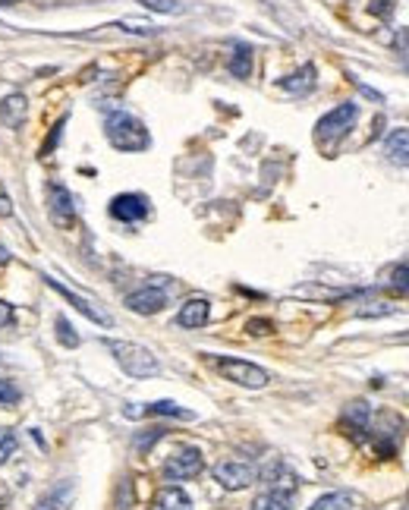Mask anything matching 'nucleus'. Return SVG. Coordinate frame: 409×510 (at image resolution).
Returning a JSON list of instances; mask_svg holds the SVG:
<instances>
[{"mask_svg": "<svg viewBox=\"0 0 409 510\" xmlns=\"http://www.w3.org/2000/svg\"><path fill=\"white\" fill-rule=\"evenodd\" d=\"M104 133H107V142H111L113 149L120 151H145L149 149V129H145V123L139 120V117H133V113L127 111H117L107 117L104 123Z\"/></svg>", "mask_w": 409, "mask_h": 510, "instance_id": "obj_1", "label": "nucleus"}, {"mask_svg": "<svg viewBox=\"0 0 409 510\" xmlns=\"http://www.w3.org/2000/svg\"><path fill=\"white\" fill-rule=\"evenodd\" d=\"M107 350L113 353L117 366L133 378H151L161 372V362L158 356L151 353L149 347H142V344H133V340H104Z\"/></svg>", "mask_w": 409, "mask_h": 510, "instance_id": "obj_2", "label": "nucleus"}, {"mask_svg": "<svg viewBox=\"0 0 409 510\" xmlns=\"http://www.w3.org/2000/svg\"><path fill=\"white\" fill-rule=\"evenodd\" d=\"M212 366L218 368L227 382L240 384V388L259 390L271 382V375L261 366H255V362H249V359H236V356H212Z\"/></svg>", "mask_w": 409, "mask_h": 510, "instance_id": "obj_3", "label": "nucleus"}, {"mask_svg": "<svg viewBox=\"0 0 409 510\" xmlns=\"http://www.w3.org/2000/svg\"><path fill=\"white\" fill-rule=\"evenodd\" d=\"M356 117H359V107L353 104V101H346V104L334 107V111H328L321 120L315 123V139L318 142H334V139H343L350 129H353Z\"/></svg>", "mask_w": 409, "mask_h": 510, "instance_id": "obj_4", "label": "nucleus"}, {"mask_svg": "<svg viewBox=\"0 0 409 510\" xmlns=\"http://www.w3.org/2000/svg\"><path fill=\"white\" fill-rule=\"evenodd\" d=\"M202 469H204L202 451H198V447H180V451H174L167 460H164V479L186 482V479H196Z\"/></svg>", "mask_w": 409, "mask_h": 510, "instance_id": "obj_5", "label": "nucleus"}, {"mask_svg": "<svg viewBox=\"0 0 409 510\" xmlns=\"http://www.w3.org/2000/svg\"><path fill=\"white\" fill-rule=\"evenodd\" d=\"M255 479H259V473H255V467L246 460H220L218 467H214V482L227 491L249 489Z\"/></svg>", "mask_w": 409, "mask_h": 510, "instance_id": "obj_6", "label": "nucleus"}, {"mask_svg": "<svg viewBox=\"0 0 409 510\" xmlns=\"http://www.w3.org/2000/svg\"><path fill=\"white\" fill-rule=\"evenodd\" d=\"M149 214V198L139 192H123V196L111 198V218L123 220V224H135Z\"/></svg>", "mask_w": 409, "mask_h": 510, "instance_id": "obj_7", "label": "nucleus"}, {"mask_svg": "<svg viewBox=\"0 0 409 510\" xmlns=\"http://www.w3.org/2000/svg\"><path fill=\"white\" fill-rule=\"evenodd\" d=\"M48 287H50V290L60 293V297H64L66 303H70L76 312H82V315H85L89 321H95V325H111V315H104V312H101L98 305L92 303V299H85V297H79V293H73L70 287H64V283L54 281V277H48Z\"/></svg>", "mask_w": 409, "mask_h": 510, "instance_id": "obj_8", "label": "nucleus"}, {"mask_svg": "<svg viewBox=\"0 0 409 510\" xmlns=\"http://www.w3.org/2000/svg\"><path fill=\"white\" fill-rule=\"evenodd\" d=\"M48 212H50V218H54V224H60V227H70L73 218H76L73 196L60 183H50L48 186Z\"/></svg>", "mask_w": 409, "mask_h": 510, "instance_id": "obj_9", "label": "nucleus"}, {"mask_svg": "<svg viewBox=\"0 0 409 510\" xmlns=\"http://www.w3.org/2000/svg\"><path fill=\"white\" fill-rule=\"evenodd\" d=\"M164 305H167V293H164L161 287H142V290L127 297V309L139 312V315H155Z\"/></svg>", "mask_w": 409, "mask_h": 510, "instance_id": "obj_10", "label": "nucleus"}, {"mask_svg": "<svg viewBox=\"0 0 409 510\" xmlns=\"http://www.w3.org/2000/svg\"><path fill=\"white\" fill-rule=\"evenodd\" d=\"M208 319H212V303L202 297H196V299H186V303L180 305L177 325L180 328H204L208 325Z\"/></svg>", "mask_w": 409, "mask_h": 510, "instance_id": "obj_11", "label": "nucleus"}, {"mask_svg": "<svg viewBox=\"0 0 409 510\" xmlns=\"http://www.w3.org/2000/svg\"><path fill=\"white\" fill-rule=\"evenodd\" d=\"M340 422H343V429H350L346 435L362 438V432H368V422H372V406H368L366 400H353V404L343 410Z\"/></svg>", "mask_w": 409, "mask_h": 510, "instance_id": "obj_12", "label": "nucleus"}, {"mask_svg": "<svg viewBox=\"0 0 409 510\" xmlns=\"http://www.w3.org/2000/svg\"><path fill=\"white\" fill-rule=\"evenodd\" d=\"M26 117H28V104H26V98H22L19 92L7 95V98L0 101V123H4V127L19 129L22 123H26Z\"/></svg>", "mask_w": 409, "mask_h": 510, "instance_id": "obj_13", "label": "nucleus"}, {"mask_svg": "<svg viewBox=\"0 0 409 510\" xmlns=\"http://www.w3.org/2000/svg\"><path fill=\"white\" fill-rule=\"evenodd\" d=\"M384 155H388L390 164H400V167H409V127H400L384 139Z\"/></svg>", "mask_w": 409, "mask_h": 510, "instance_id": "obj_14", "label": "nucleus"}, {"mask_svg": "<svg viewBox=\"0 0 409 510\" xmlns=\"http://www.w3.org/2000/svg\"><path fill=\"white\" fill-rule=\"evenodd\" d=\"M73 482H60V485H54V489L48 491V495L38 501V510H70V504H73Z\"/></svg>", "mask_w": 409, "mask_h": 510, "instance_id": "obj_15", "label": "nucleus"}, {"mask_svg": "<svg viewBox=\"0 0 409 510\" xmlns=\"http://www.w3.org/2000/svg\"><path fill=\"white\" fill-rule=\"evenodd\" d=\"M155 510H192V498L183 489H177V485H170V489L158 491Z\"/></svg>", "mask_w": 409, "mask_h": 510, "instance_id": "obj_16", "label": "nucleus"}, {"mask_svg": "<svg viewBox=\"0 0 409 510\" xmlns=\"http://www.w3.org/2000/svg\"><path fill=\"white\" fill-rule=\"evenodd\" d=\"M283 89H287L289 95H309L312 89H315V66L312 64H305L303 70H297L293 76H287L283 79Z\"/></svg>", "mask_w": 409, "mask_h": 510, "instance_id": "obj_17", "label": "nucleus"}, {"mask_svg": "<svg viewBox=\"0 0 409 510\" xmlns=\"http://www.w3.org/2000/svg\"><path fill=\"white\" fill-rule=\"evenodd\" d=\"M249 510H293V507H289V495H287V491L268 489V491H261V495L255 498Z\"/></svg>", "mask_w": 409, "mask_h": 510, "instance_id": "obj_18", "label": "nucleus"}, {"mask_svg": "<svg viewBox=\"0 0 409 510\" xmlns=\"http://www.w3.org/2000/svg\"><path fill=\"white\" fill-rule=\"evenodd\" d=\"M230 73L236 79H249V73H252V50H249L246 44H236V50H233Z\"/></svg>", "mask_w": 409, "mask_h": 510, "instance_id": "obj_19", "label": "nucleus"}, {"mask_svg": "<svg viewBox=\"0 0 409 510\" xmlns=\"http://www.w3.org/2000/svg\"><path fill=\"white\" fill-rule=\"evenodd\" d=\"M309 510H353V498L346 491H331V495H321Z\"/></svg>", "mask_w": 409, "mask_h": 510, "instance_id": "obj_20", "label": "nucleus"}, {"mask_svg": "<svg viewBox=\"0 0 409 510\" xmlns=\"http://www.w3.org/2000/svg\"><path fill=\"white\" fill-rule=\"evenodd\" d=\"M145 413L149 416H177V419H192L189 410H183L180 404H174V400H155V404L145 406Z\"/></svg>", "mask_w": 409, "mask_h": 510, "instance_id": "obj_21", "label": "nucleus"}, {"mask_svg": "<svg viewBox=\"0 0 409 510\" xmlns=\"http://www.w3.org/2000/svg\"><path fill=\"white\" fill-rule=\"evenodd\" d=\"M397 305H390V303H368L366 309H359L356 312V315H359V319H382V315H397Z\"/></svg>", "mask_w": 409, "mask_h": 510, "instance_id": "obj_22", "label": "nucleus"}, {"mask_svg": "<svg viewBox=\"0 0 409 510\" xmlns=\"http://www.w3.org/2000/svg\"><path fill=\"white\" fill-rule=\"evenodd\" d=\"M16 453V435L10 429H0V467Z\"/></svg>", "mask_w": 409, "mask_h": 510, "instance_id": "obj_23", "label": "nucleus"}, {"mask_svg": "<svg viewBox=\"0 0 409 510\" xmlns=\"http://www.w3.org/2000/svg\"><path fill=\"white\" fill-rule=\"evenodd\" d=\"M19 404V390H16L13 382H7V378H0V410H7V406Z\"/></svg>", "mask_w": 409, "mask_h": 510, "instance_id": "obj_24", "label": "nucleus"}, {"mask_svg": "<svg viewBox=\"0 0 409 510\" xmlns=\"http://www.w3.org/2000/svg\"><path fill=\"white\" fill-rule=\"evenodd\" d=\"M57 337H60V344H66V347H79L76 331H73V325L66 319H57Z\"/></svg>", "mask_w": 409, "mask_h": 510, "instance_id": "obj_25", "label": "nucleus"}, {"mask_svg": "<svg viewBox=\"0 0 409 510\" xmlns=\"http://www.w3.org/2000/svg\"><path fill=\"white\" fill-rule=\"evenodd\" d=\"M142 4L158 13H180V0H142Z\"/></svg>", "mask_w": 409, "mask_h": 510, "instance_id": "obj_26", "label": "nucleus"}, {"mask_svg": "<svg viewBox=\"0 0 409 510\" xmlns=\"http://www.w3.org/2000/svg\"><path fill=\"white\" fill-rule=\"evenodd\" d=\"M394 287L403 293H409V265H397L394 268Z\"/></svg>", "mask_w": 409, "mask_h": 510, "instance_id": "obj_27", "label": "nucleus"}, {"mask_svg": "<svg viewBox=\"0 0 409 510\" xmlns=\"http://www.w3.org/2000/svg\"><path fill=\"white\" fill-rule=\"evenodd\" d=\"M10 214H13V198H10L7 186L0 180V218H10Z\"/></svg>", "mask_w": 409, "mask_h": 510, "instance_id": "obj_28", "label": "nucleus"}, {"mask_svg": "<svg viewBox=\"0 0 409 510\" xmlns=\"http://www.w3.org/2000/svg\"><path fill=\"white\" fill-rule=\"evenodd\" d=\"M13 305L10 303H4V299H0V328H7V325H13Z\"/></svg>", "mask_w": 409, "mask_h": 510, "instance_id": "obj_29", "label": "nucleus"}, {"mask_svg": "<svg viewBox=\"0 0 409 510\" xmlns=\"http://www.w3.org/2000/svg\"><path fill=\"white\" fill-rule=\"evenodd\" d=\"M372 10L378 16H390V10H394V0H372Z\"/></svg>", "mask_w": 409, "mask_h": 510, "instance_id": "obj_30", "label": "nucleus"}, {"mask_svg": "<svg viewBox=\"0 0 409 510\" xmlns=\"http://www.w3.org/2000/svg\"><path fill=\"white\" fill-rule=\"evenodd\" d=\"M60 129H64V120L57 123V127H54V133H50L48 145H44V155H48V151H50V149H54V145H57V139H60Z\"/></svg>", "mask_w": 409, "mask_h": 510, "instance_id": "obj_31", "label": "nucleus"}, {"mask_svg": "<svg viewBox=\"0 0 409 510\" xmlns=\"http://www.w3.org/2000/svg\"><path fill=\"white\" fill-rule=\"evenodd\" d=\"M10 262V252H7V246H0V265H7Z\"/></svg>", "mask_w": 409, "mask_h": 510, "instance_id": "obj_32", "label": "nucleus"}, {"mask_svg": "<svg viewBox=\"0 0 409 510\" xmlns=\"http://www.w3.org/2000/svg\"><path fill=\"white\" fill-rule=\"evenodd\" d=\"M0 4H4V7H7V4H16V0H0Z\"/></svg>", "mask_w": 409, "mask_h": 510, "instance_id": "obj_33", "label": "nucleus"}, {"mask_svg": "<svg viewBox=\"0 0 409 510\" xmlns=\"http://www.w3.org/2000/svg\"><path fill=\"white\" fill-rule=\"evenodd\" d=\"M406 73H409V54H406Z\"/></svg>", "mask_w": 409, "mask_h": 510, "instance_id": "obj_34", "label": "nucleus"}, {"mask_svg": "<svg viewBox=\"0 0 409 510\" xmlns=\"http://www.w3.org/2000/svg\"><path fill=\"white\" fill-rule=\"evenodd\" d=\"M406 510H409V498H406Z\"/></svg>", "mask_w": 409, "mask_h": 510, "instance_id": "obj_35", "label": "nucleus"}]
</instances>
